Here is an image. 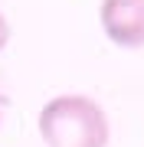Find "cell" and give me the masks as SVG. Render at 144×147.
<instances>
[{"instance_id": "2", "label": "cell", "mask_w": 144, "mask_h": 147, "mask_svg": "<svg viewBox=\"0 0 144 147\" xmlns=\"http://www.w3.org/2000/svg\"><path fill=\"white\" fill-rule=\"evenodd\" d=\"M98 23L108 42H115L118 49L144 46V0H101Z\"/></svg>"}, {"instance_id": "3", "label": "cell", "mask_w": 144, "mask_h": 147, "mask_svg": "<svg viewBox=\"0 0 144 147\" xmlns=\"http://www.w3.org/2000/svg\"><path fill=\"white\" fill-rule=\"evenodd\" d=\"M10 36H13V30H10V20H7V13L0 10V53L7 49V42H10Z\"/></svg>"}, {"instance_id": "4", "label": "cell", "mask_w": 144, "mask_h": 147, "mask_svg": "<svg viewBox=\"0 0 144 147\" xmlns=\"http://www.w3.org/2000/svg\"><path fill=\"white\" fill-rule=\"evenodd\" d=\"M7 105H10V101H7V95L0 92V121H3V111H7Z\"/></svg>"}, {"instance_id": "1", "label": "cell", "mask_w": 144, "mask_h": 147, "mask_svg": "<svg viewBox=\"0 0 144 147\" xmlns=\"http://www.w3.org/2000/svg\"><path fill=\"white\" fill-rule=\"evenodd\" d=\"M39 137L49 147H108L112 124L105 108L89 95H56L36 118Z\"/></svg>"}]
</instances>
